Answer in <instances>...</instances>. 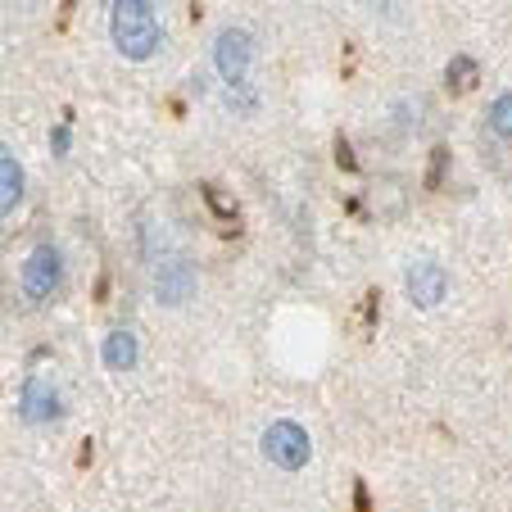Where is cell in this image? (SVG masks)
Wrapping results in <instances>:
<instances>
[{
    "label": "cell",
    "instance_id": "cell-11",
    "mask_svg": "<svg viewBox=\"0 0 512 512\" xmlns=\"http://www.w3.org/2000/svg\"><path fill=\"white\" fill-rule=\"evenodd\" d=\"M490 132L499 136V141H512V91H503L490 105Z\"/></svg>",
    "mask_w": 512,
    "mask_h": 512
},
{
    "label": "cell",
    "instance_id": "cell-1",
    "mask_svg": "<svg viewBox=\"0 0 512 512\" xmlns=\"http://www.w3.org/2000/svg\"><path fill=\"white\" fill-rule=\"evenodd\" d=\"M213 68L223 82V100L241 118H250L259 109V91H254V37L245 28H223L213 41Z\"/></svg>",
    "mask_w": 512,
    "mask_h": 512
},
{
    "label": "cell",
    "instance_id": "cell-9",
    "mask_svg": "<svg viewBox=\"0 0 512 512\" xmlns=\"http://www.w3.org/2000/svg\"><path fill=\"white\" fill-rule=\"evenodd\" d=\"M100 358H105V368H114V372H132L136 368V336L123 327L109 331L105 345H100Z\"/></svg>",
    "mask_w": 512,
    "mask_h": 512
},
{
    "label": "cell",
    "instance_id": "cell-2",
    "mask_svg": "<svg viewBox=\"0 0 512 512\" xmlns=\"http://www.w3.org/2000/svg\"><path fill=\"white\" fill-rule=\"evenodd\" d=\"M109 37L114 50L132 64H145L150 55H159L164 46V28H159V14L150 0H114L109 5Z\"/></svg>",
    "mask_w": 512,
    "mask_h": 512
},
{
    "label": "cell",
    "instance_id": "cell-7",
    "mask_svg": "<svg viewBox=\"0 0 512 512\" xmlns=\"http://www.w3.org/2000/svg\"><path fill=\"white\" fill-rule=\"evenodd\" d=\"M59 413H64V408H59L55 386L32 377L28 386H23V422H55Z\"/></svg>",
    "mask_w": 512,
    "mask_h": 512
},
{
    "label": "cell",
    "instance_id": "cell-12",
    "mask_svg": "<svg viewBox=\"0 0 512 512\" xmlns=\"http://www.w3.org/2000/svg\"><path fill=\"white\" fill-rule=\"evenodd\" d=\"M354 503H358V512H372V499H368V490H363V485H354Z\"/></svg>",
    "mask_w": 512,
    "mask_h": 512
},
{
    "label": "cell",
    "instance_id": "cell-10",
    "mask_svg": "<svg viewBox=\"0 0 512 512\" xmlns=\"http://www.w3.org/2000/svg\"><path fill=\"white\" fill-rule=\"evenodd\" d=\"M449 91L454 96H467V91L476 87V59H467V55H458V59H449Z\"/></svg>",
    "mask_w": 512,
    "mask_h": 512
},
{
    "label": "cell",
    "instance_id": "cell-4",
    "mask_svg": "<svg viewBox=\"0 0 512 512\" xmlns=\"http://www.w3.org/2000/svg\"><path fill=\"white\" fill-rule=\"evenodd\" d=\"M150 286H155V300L164 304V309H173V304H186L195 295V268L191 259H182V254H159L155 263H150Z\"/></svg>",
    "mask_w": 512,
    "mask_h": 512
},
{
    "label": "cell",
    "instance_id": "cell-8",
    "mask_svg": "<svg viewBox=\"0 0 512 512\" xmlns=\"http://www.w3.org/2000/svg\"><path fill=\"white\" fill-rule=\"evenodd\" d=\"M23 186H28V177H23V164L0 145V218L5 213H14L23 204Z\"/></svg>",
    "mask_w": 512,
    "mask_h": 512
},
{
    "label": "cell",
    "instance_id": "cell-6",
    "mask_svg": "<svg viewBox=\"0 0 512 512\" xmlns=\"http://www.w3.org/2000/svg\"><path fill=\"white\" fill-rule=\"evenodd\" d=\"M404 290L417 309H435V304H445V295H449V277L435 259H413L404 268Z\"/></svg>",
    "mask_w": 512,
    "mask_h": 512
},
{
    "label": "cell",
    "instance_id": "cell-13",
    "mask_svg": "<svg viewBox=\"0 0 512 512\" xmlns=\"http://www.w3.org/2000/svg\"><path fill=\"white\" fill-rule=\"evenodd\" d=\"M64 150H68V132L59 127V132H55V155H64Z\"/></svg>",
    "mask_w": 512,
    "mask_h": 512
},
{
    "label": "cell",
    "instance_id": "cell-5",
    "mask_svg": "<svg viewBox=\"0 0 512 512\" xmlns=\"http://www.w3.org/2000/svg\"><path fill=\"white\" fill-rule=\"evenodd\" d=\"M59 281H64V254L50 241H41L28 254V263H23V290H28V300H50L59 290Z\"/></svg>",
    "mask_w": 512,
    "mask_h": 512
},
{
    "label": "cell",
    "instance_id": "cell-3",
    "mask_svg": "<svg viewBox=\"0 0 512 512\" xmlns=\"http://www.w3.org/2000/svg\"><path fill=\"white\" fill-rule=\"evenodd\" d=\"M263 458L281 472H300L304 463L313 458V440L300 422H272L263 431Z\"/></svg>",
    "mask_w": 512,
    "mask_h": 512
}]
</instances>
